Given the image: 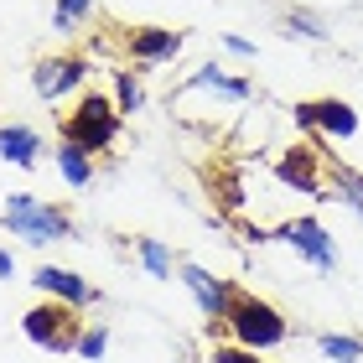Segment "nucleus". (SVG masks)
I'll return each instance as SVG.
<instances>
[{"mask_svg":"<svg viewBox=\"0 0 363 363\" xmlns=\"http://www.w3.org/2000/svg\"><path fill=\"white\" fill-rule=\"evenodd\" d=\"M0 228L26 244H57V239H73V213L62 203H42L31 192H11L0 208Z\"/></svg>","mask_w":363,"mask_h":363,"instance_id":"f257e3e1","label":"nucleus"},{"mask_svg":"<svg viewBox=\"0 0 363 363\" xmlns=\"http://www.w3.org/2000/svg\"><path fill=\"white\" fill-rule=\"evenodd\" d=\"M223 327H228V337H234V342H244V348H255V353H270V348H280V342L291 337L286 311H280L275 301H265V296H250V291L234 296Z\"/></svg>","mask_w":363,"mask_h":363,"instance_id":"f03ea898","label":"nucleus"},{"mask_svg":"<svg viewBox=\"0 0 363 363\" xmlns=\"http://www.w3.org/2000/svg\"><path fill=\"white\" fill-rule=\"evenodd\" d=\"M120 104L114 99H104V94H84L78 104L57 120V135L62 140H73V145H84V151H109L114 140H120Z\"/></svg>","mask_w":363,"mask_h":363,"instance_id":"7ed1b4c3","label":"nucleus"},{"mask_svg":"<svg viewBox=\"0 0 363 363\" xmlns=\"http://www.w3.org/2000/svg\"><path fill=\"white\" fill-rule=\"evenodd\" d=\"M21 333H26V342L31 348H47V353H73L78 348V333H84V317H78V306H68V301H37L21 317Z\"/></svg>","mask_w":363,"mask_h":363,"instance_id":"20e7f679","label":"nucleus"},{"mask_svg":"<svg viewBox=\"0 0 363 363\" xmlns=\"http://www.w3.org/2000/svg\"><path fill=\"white\" fill-rule=\"evenodd\" d=\"M275 239L280 244H291L296 255L306 259V265H317L322 275H333L337 270V234H327V223L317 218V213H301V218H291V223H280L275 228Z\"/></svg>","mask_w":363,"mask_h":363,"instance_id":"39448f33","label":"nucleus"},{"mask_svg":"<svg viewBox=\"0 0 363 363\" xmlns=\"http://www.w3.org/2000/svg\"><path fill=\"white\" fill-rule=\"evenodd\" d=\"M89 78V57L84 52H57V57H42L31 68V89L42 99H62V94H78Z\"/></svg>","mask_w":363,"mask_h":363,"instance_id":"423d86ee","label":"nucleus"},{"mask_svg":"<svg viewBox=\"0 0 363 363\" xmlns=\"http://www.w3.org/2000/svg\"><path fill=\"white\" fill-rule=\"evenodd\" d=\"M31 286H37L42 296H52V301L78 306V311L99 306V286H94V280H84L78 270H68V265H37V270H31Z\"/></svg>","mask_w":363,"mask_h":363,"instance_id":"0eeeda50","label":"nucleus"},{"mask_svg":"<svg viewBox=\"0 0 363 363\" xmlns=\"http://www.w3.org/2000/svg\"><path fill=\"white\" fill-rule=\"evenodd\" d=\"M177 280L192 291V301L203 306V317H208V327H223V317H228V306H234V286L228 280H218V275H208L203 265H182L177 270Z\"/></svg>","mask_w":363,"mask_h":363,"instance_id":"6e6552de","label":"nucleus"},{"mask_svg":"<svg viewBox=\"0 0 363 363\" xmlns=\"http://www.w3.org/2000/svg\"><path fill=\"white\" fill-rule=\"evenodd\" d=\"M306 114H311V135H322V140H353L358 135V109L337 94L306 99Z\"/></svg>","mask_w":363,"mask_h":363,"instance_id":"1a4fd4ad","label":"nucleus"},{"mask_svg":"<svg viewBox=\"0 0 363 363\" xmlns=\"http://www.w3.org/2000/svg\"><path fill=\"white\" fill-rule=\"evenodd\" d=\"M182 42H187V31L140 26V31H130V62H135V68H161V62H172L182 52Z\"/></svg>","mask_w":363,"mask_h":363,"instance_id":"9d476101","label":"nucleus"},{"mask_svg":"<svg viewBox=\"0 0 363 363\" xmlns=\"http://www.w3.org/2000/svg\"><path fill=\"white\" fill-rule=\"evenodd\" d=\"M275 177L286 182V187L306 192V197H333V192L322 187V172H317V151H311V145H291V151L275 161Z\"/></svg>","mask_w":363,"mask_h":363,"instance_id":"9b49d317","label":"nucleus"},{"mask_svg":"<svg viewBox=\"0 0 363 363\" xmlns=\"http://www.w3.org/2000/svg\"><path fill=\"white\" fill-rule=\"evenodd\" d=\"M52 161H57V177L68 182L73 192H89V187H94V177H99V167H94V151H84V145H73V140H57Z\"/></svg>","mask_w":363,"mask_h":363,"instance_id":"f8f14e48","label":"nucleus"},{"mask_svg":"<svg viewBox=\"0 0 363 363\" xmlns=\"http://www.w3.org/2000/svg\"><path fill=\"white\" fill-rule=\"evenodd\" d=\"M37 151H42V135L31 125H0V161L31 172V167H37Z\"/></svg>","mask_w":363,"mask_h":363,"instance_id":"ddd939ff","label":"nucleus"},{"mask_svg":"<svg viewBox=\"0 0 363 363\" xmlns=\"http://www.w3.org/2000/svg\"><path fill=\"white\" fill-rule=\"evenodd\" d=\"M197 89H213V94H223V99H234V104H244V99L255 94L250 78H228L218 62H208V68H197L187 84H182V94H197Z\"/></svg>","mask_w":363,"mask_h":363,"instance_id":"4468645a","label":"nucleus"},{"mask_svg":"<svg viewBox=\"0 0 363 363\" xmlns=\"http://www.w3.org/2000/svg\"><path fill=\"white\" fill-rule=\"evenodd\" d=\"M135 255H140V265L145 275H156V280H172L182 265H177V255H172V244L167 239H156V234H140L135 239Z\"/></svg>","mask_w":363,"mask_h":363,"instance_id":"2eb2a0df","label":"nucleus"},{"mask_svg":"<svg viewBox=\"0 0 363 363\" xmlns=\"http://www.w3.org/2000/svg\"><path fill=\"white\" fill-rule=\"evenodd\" d=\"M317 353L327 363H363V337L358 333H317Z\"/></svg>","mask_w":363,"mask_h":363,"instance_id":"dca6fc26","label":"nucleus"},{"mask_svg":"<svg viewBox=\"0 0 363 363\" xmlns=\"http://www.w3.org/2000/svg\"><path fill=\"white\" fill-rule=\"evenodd\" d=\"M94 6H99V0H52V31H57V37L84 31L89 16H94Z\"/></svg>","mask_w":363,"mask_h":363,"instance_id":"f3484780","label":"nucleus"},{"mask_svg":"<svg viewBox=\"0 0 363 363\" xmlns=\"http://www.w3.org/2000/svg\"><path fill=\"white\" fill-rule=\"evenodd\" d=\"M114 104H120V114H140V109H145L140 68H120V73H114Z\"/></svg>","mask_w":363,"mask_h":363,"instance_id":"a211bd4d","label":"nucleus"},{"mask_svg":"<svg viewBox=\"0 0 363 363\" xmlns=\"http://www.w3.org/2000/svg\"><path fill=\"white\" fill-rule=\"evenodd\" d=\"M286 37H301V42H333V31H327L322 16H311V11H291V16H286Z\"/></svg>","mask_w":363,"mask_h":363,"instance_id":"6ab92c4d","label":"nucleus"},{"mask_svg":"<svg viewBox=\"0 0 363 363\" xmlns=\"http://www.w3.org/2000/svg\"><path fill=\"white\" fill-rule=\"evenodd\" d=\"M78 358H89V363H99L109 353V327L104 322H94V327H84V333H78V348H73Z\"/></svg>","mask_w":363,"mask_h":363,"instance_id":"aec40b11","label":"nucleus"},{"mask_svg":"<svg viewBox=\"0 0 363 363\" xmlns=\"http://www.w3.org/2000/svg\"><path fill=\"white\" fill-rule=\"evenodd\" d=\"M213 363H265L255 348H244V342H218L213 348Z\"/></svg>","mask_w":363,"mask_h":363,"instance_id":"412c9836","label":"nucleus"},{"mask_svg":"<svg viewBox=\"0 0 363 363\" xmlns=\"http://www.w3.org/2000/svg\"><path fill=\"white\" fill-rule=\"evenodd\" d=\"M223 47H228L234 57H255V42H250V37H223Z\"/></svg>","mask_w":363,"mask_h":363,"instance_id":"4be33fe9","label":"nucleus"},{"mask_svg":"<svg viewBox=\"0 0 363 363\" xmlns=\"http://www.w3.org/2000/svg\"><path fill=\"white\" fill-rule=\"evenodd\" d=\"M11 275H16V255L0 250V280H11Z\"/></svg>","mask_w":363,"mask_h":363,"instance_id":"5701e85b","label":"nucleus"}]
</instances>
